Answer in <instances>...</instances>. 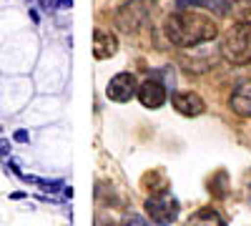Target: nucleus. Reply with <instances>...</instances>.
<instances>
[{
    "mask_svg": "<svg viewBox=\"0 0 251 226\" xmlns=\"http://www.w3.org/2000/svg\"><path fill=\"white\" fill-rule=\"evenodd\" d=\"M136 96H138V100L143 103V108L156 111V108H161L166 103V86L161 83V80H156V78H149L146 83L138 86V93Z\"/></svg>",
    "mask_w": 251,
    "mask_h": 226,
    "instance_id": "423d86ee",
    "label": "nucleus"
},
{
    "mask_svg": "<svg viewBox=\"0 0 251 226\" xmlns=\"http://www.w3.org/2000/svg\"><path fill=\"white\" fill-rule=\"evenodd\" d=\"M163 33L169 38V43L176 48H196L203 43H211L219 35V25L203 13L176 10L166 18Z\"/></svg>",
    "mask_w": 251,
    "mask_h": 226,
    "instance_id": "f257e3e1",
    "label": "nucleus"
},
{
    "mask_svg": "<svg viewBox=\"0 0 251 226\" xmlns=\"http://www.w3.org/2000/svg\"><path fill=\"white\" fill-rule=\"evenodd\" d=\"M231 15L239 20V23H251V0H234Z\"/></svg>",
    "mask_w": 251,
    "mask_h": 226,
    "instance_id": "f8f14e48",
    "label": "nucleus"
},
{
    "mask_svg": "<svg viewBox=\"0 0 251 226\" xmlns=\"http://www.w3.org/2000/svg\"><path fill=\"white\" fill-rule=\"evenodd\" d=\"M219 53L231 66L251 63V23H236L234 28H228L221 38Z\"/></svg>",
    "mask_w": 251,
    "mask_h": 226,
    "instance_id": "f03ea898",
    "label": "nucleus"
},
{
    "mask_svg": "<svg viewBox=\"0 0 251 226\" xmlns=\"http://www.w3.org/2000/svg\"><path fill=\"white\" fill-rule=\"evenodd\" d=\"M153 13V0H131V3L121 5L116 13V28L121 33H136L151 20Z\"/></svg>",
    "mask_w": 251,
    "mask_h": 226,
    "instance_id": "7ed1b4c3",
    "label": "nucleus"
},
{
    "mask_svg": "<svg viewBox=\"0 0 251 226\" xmlns=\"http://www.w3.org/2000/svg\"><path fill=\"white\" fill-rule=\"evenodd\" d=\"M118 50V38L111 30H96L93 35V55L98 60H106L111 55H116Z\"/></svg>",
    "mask_w": 251,
    "mask_h": 226,
    "instance_id": "6e6552de",
    "label": "nucleus"
},
{
    "mask_svg": "<svg viewBox=\"0 0 251 226\" xmlns=\"http://www.w3.org/2000/svg\"><path fill=\"white\" fill-rule=\"evenodd\" d=\"M123 226H149V224H146L143 219H138V216H131V219H128V221H126Z\"/></svg>",
    "mask_w": 251,
    "mask_h": 226,
    "instance_id": "ddd939ff",
    "label": "nucleus"
},
{
    "mask_svg": "<svg viewBox=\"0 0 251 226\" xmlns=\"http://www.w3.org/2000/svg\"><path fill=\"white\" fill-rule=\"evenodd\" d=\"M178 201L176 196L166 189V191H158V194H151L149 199H146V214H149V219L158 226H169L178 219Z\"/></svg>",
    "mask_w": 251,
    "mask_h": 226,
    "instance_id": "20e7f679",
    "label": "nucleus"
},
{
    "mask_svg": "<svg viewBox=\"0 0 251 226\" xmlns=\"http://www.w3.org/2000/svg\"><path fill=\"white\" fill-rule=\"evenodd\" d=\"M15 141H18V143H25V141H28V131H18V133H15Z\"/></svg>",
    "mask_w": 251,
    "mask_h": 226,
    "instance_id": "4468645a",
    "label": "nucleus"
},
{
    "mask_svg": "<svg viewBox=\"0 0 251 226\" xmlns=\"http://www.w3.org/2000/svg\"><path fill=\"white\" fill-rule=\"evenodd\" d=\"M216 63V58L211 55V58H199V48H191V53H183L181 55V66H186V71L188 73H203V71H208Z\"/></svg>",
    "mask_w": 251,
    "mask_h": 226,
    "instance_id": "9d476101",
    "label": "nucleus"
},
{
    "mask_svg": "<svg viewBox=\"0 0 251 226\" xmlns=\"http://www.w3.org/2000/svg\"><path fill=\"white\" fill-rule=\"evenodd\" d=\"M138 93V80L133 73H118L108 80V88H106V96L116 103H126L131 100L133 96Z\"/></svg>",
    "mask_w": 251,
    "mask_h": 226,
    "instance_id": "39448f33",
    "label": "nucleus"
},
{
    "mask_svg": "<svg viewBox=\"0 0 251 226\" xmlns=\"http://www.w3.org/2000/svg\"><path fill=\"white\" fill-rule=\"evenodd\" d=\"M234 113L244 116V118H251V80H244V83L231 93V100H228Z\"/></svg>",
    "mask_w": 251,
    "mask_h": 226,
    "instance_id": "1a4fd4ad",
    "label": "nucleus"
},
{
    "mask_svg": "<svg viewBox=\"0 0 251 226\" xmlns=\"http://www.w3.org/2000/svg\"><path fill=\"white\" fill-rule=\"evenodd\" d=\"M186 226H224V221L214 209H201L199 214L191 216V221H188Z\"/></svg>",
    "mask_w": 251,
    "mask_h": 226,
    "instance_id": "9b49d317",
    "label": "nucleus"
},
{
    "mask_svg": "<svg viewBox=\"0 0 251 226\" xmlns=\"http://www.w3.org/2000/svg\"><path fill=\"white\" fill-rule=\"evenodd\" d=\"M174 108L181 113V116H188V118H196L206 111V103L199 93H191V91H181V93H174L171 98Z\"/></svg>",
    "mask_w": 251,
    "mask_h": 226,
    "instance_id": "0eeeda50",
    "label": "nucleus"
}]
</instances>
